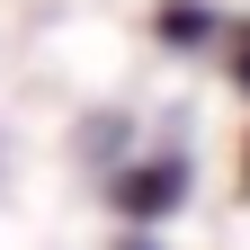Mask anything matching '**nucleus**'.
<instances>
[{"label": "nucleus", "mask_w": 250, "mask_h": 250, "mask_svg": "<svg viewBox=\"0 0 250 250\" xmlns=\"http://www.w3.org/2000/svg\"><path fill=\"white\" fill-rule=\"evenodd\" d=\"M179 197H188V161H179V152H152V161H134L116 179V206L125 214H170Z\"/></svg>", "instance_id": "nucleus-1"}, {"label": "nucleus", "mask_w": 250, "mask_h": 250, "mask_svg": "<svg viewBox=\"0 0 250 250\" xmlns=\"http://www.w3.org/2000/svg\"><path fill=\"white\" fill-rule=\"evenodd\" d=\"M152 36L161 45H214L224 18H214V0H161V9H152Z\"/></svg>", "instance_id": "nucleus-2"}, {"label": "nucleus", "mask_w": 250, "mask_h": 250, "mask_svg": "<svg viewBox=\"0 0 250 250\" xmlns=\"http://www.w3.org/2000/svg\"><path fill=\"white\" fill-rule=\"evenodd\" d=\"M224 72L232 89H250V18H224Z\"/></svg>", "instance_id": "nucleus-3"}]
</instances>
